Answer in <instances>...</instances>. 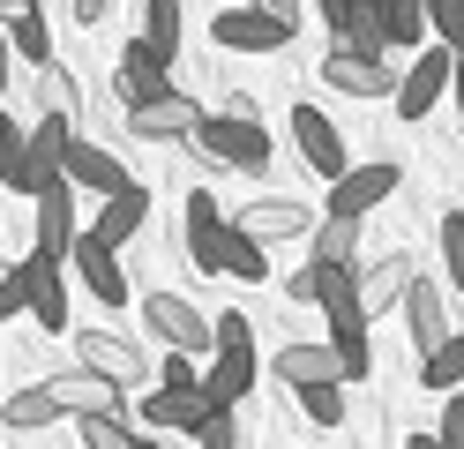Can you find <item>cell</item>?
Here are the masks:
<instances>
[{"instance_id":"obj_18","label":"cell","mask_w":464,"mask_h":449,"mask_svg":"<svg viewBox=\"0 0 464 449\" xmlns=\"http://www.w3.org/2000/svg\"><path fill=\"white\" fill-rule=\"evenodd\" d=\"M270 375L293 382V397H300V389H330V382H344V359H337V345H277Z\"/></svg>"},{"instance_id":"obj_39","label":"cell","mask_w":464,"mask_h":449,"mask_svg":"<svg viewBox=\"0 0 464 449\" xmlns=\"http://www.w3.org/2000/svg\"><path fill=\"white\" fill-rule=\"evenodd\" d=\"M23 150H31V128H23V120H0V172H15Z\"/></svg>"},{"instance_id":"obj_6","label":"cell","mask_w":464,"mask_h":449,"mask_svg":"<svg viewBox=\"0 0 464 449\" xmlns=\"http://www.w3.org/2000/svg\"><path fill=\"white\" fill-rule=\"evenodd\" d=\"M293 30H300V8H225V15H210V38L232 45V53H277Z\"/></svg>"},{"instance_id":"obj_14","label":"cell","mask_w":464,"mask_h":449,"mask_svg":"<svg viewBox=\"0 0 464 449\" xmlns=\"http://www.w3.org/2000/svg\"><path fill=\"white\" fill-rule=\"evenodd\" d=\"M68 188H91L98 202H121L128 188H142V180L112 158V150H98L91 135H75V150H68Z\"/></svg>"},{"instance_id":"obj_19","label":"cell","mask_w":464,"mask_h":449,"mask_svg":"<svg viewBox=\"0 0 464 449\" xmlns=\"http://www.w3.org/2000/svg\"><path fill=\"white\" fill-rule=\"evenodd\" d=\"M68 262H75V278H82V292H91V299H105V307H128V269H121V255H112V248H98V239L82 232Z\"/></svg>"},{"instance_id":"obj_1","label":"cell","mask_w":464,"mask_h":449,"mask_svg":"<svg viewBox=\"0 0 464 449\" xmlns=\"http://www.w3.org/2000/svg\"><path fill=\"white\" fill-rule=\"evenodd\" d=\"M188 262L195 269H225V278H240V285H263L270 278V248H255V239L232 225L202 188L188 195Z\"/></svg>"},{"instance_id":"obj_31","label":"cell","mask_w":464,"mask_h":449,"mask_svg":"<svg viewBox=\"0 0 464 449\" xmlns=\"http://www.w3.org/2000/svg\"><path fill=\"white\" fill-rule=\"evenodd\" d=\"M420 382H427V389H457V382H464V329H457L434 359H420Z\"/></svg>"},{"instance_id":"obj_15","label":"cell","mask_w":464,"mask_h":449,"mask_svg":"<svg viewBox=\"0 0 464 449\" xmlns=\"http://www.w3.org/2000/svg\"><path fill=\"white\" fill-rule=\"evenodd\" d=\"M232 225H240V232L255 239V248H277V239H300V232H314V210H307V202H293V195H263V202H247Z\"/></svg>"},{"instance_id":"obj_43","label":"cell","mask_w":464,"mask_h":449,"mask_svg":"<svg viewBox=\"0 0 464 449\" xmlns=\"http://www.w3.org/2000/svg\"><path fill=\"white\" fill-rule=\"evenodd\" d=\"M450 90H457V120H464V60H457V83Z\"/></svg>"},{"instance_id":"obj_11","label":"cell","mask_w":464,"mask_h":449,"mask_svg":"<svg viewBox=\"0 0 464 449\" xmlns=\"http://www.w3.org/2000/svg\"><path fill=\"white\" fill-rule=\"evenodd\" d=\"M450 83H457V53H420L412 68H404V90H397V120H434V105L450 98Z\"/></svg>"},{"instance_id":"obj_16","label":"cell","mask_w":464,"mask_h":449,"mask_svg":"<svg viewBox=\"0 0 464 449\" xmlns=\"http://www.w3.org/2000/svg\"><path fill=\"white\" fill-rule=\"evenodd\" d=\"M323 23L337 30V53H360V60H390V30H382V8L323 0Z\"/></svg>"},{"instance_id":"obj_28","label":"cell","mask_w":464,"mask_h":449,"mask_svg":"<svg viewBox=\"0 0 464 449\" xmlns=\"http://www.w3.org/2000/svg\"><path fill=\"white\" fill-rule=\"evenodd\" d=\"M382 30H390V45H420L434 23H427L420 0H382Z\"/></svg>"},{"instance_id":"obj_21","label":"cell","mask_w":464,"mask_h":449,"mask_svg":"<svg viewBox=\"0 0 464 449\" xmlns=\"http://www.w3.org/2000/svg\"><path fill=\"white\" fill-rule=\"evenodd\" d=\"M412 285H420L412 255H390V262L360 269V315H390V307H404V299H412Z\"/></svg>"},{"instance_id":"obj_29","label":"cell","mask_w":464,"mask_h":449,"mask_svg":"<svg viewBox=\"0 0 464 449\" xmlns=\"http://www.w3.org/2000/svg\"><path fill=\"white\" fill-rule=\"evenodd\" d=\"M314 262H360V225L323 218V225H314Z\"/></svg>"},{"instance_id":"obj_41","label":"cell","mask_w":464,"mask_h":449,"mask_svg":"<svg viewBox=\"0 0 464 449\" xmlns=\"http://www.w3.org/2000/svg\"><path fill=\"white\" fill-rule=\"evenodd\" d=\"M285 292H293V299H300V307H314V299H323V278H314V262H307V269H300V278H293V285H285Z\"/></svg>"},{"instance_id":"obj_33","label":"cell","mask_w":464,"mask_h":449,"mask_svg":"<svg viewBox=\"0 0 464 449\" xmlns=\"http://www.w3.org/2000/svg\"><path fill=\"white\" fill-rule=\"evenodd\" d=\"M38 98H45V120H68V128H75V83H68V68H45L38 75Z\"/></svg>"},{"instance_id":"obj_22","label":"cell","mask_w":464,"mask_h":449,"mask_svg":"<svg viewBox=\"0 0 464 449\" xmlns=\"http://www.w3.org/2000/svg\"><path fill=\"white\" fill-rule=\"evenodd\" d=\"M142 419H150V434H202V419H210V389H150L142 397Z\"/></svg>"},{"instance_id":"obj_12","label":"cell","mask_w":464,"mask_h":449,"mask_svg":"<svg viewBox=\"0 0 464 449\" xmlns=\"http://www.w3.org/2000/svg\"><path fill=\"white\" fill-rule=\"evenodd\" d=\"M285 120H293V142H300V158H307V165H314V172H323L330 188H337V180L353 172V165H344V135H337V120H330L323 105H293Z\"/></svg>"},{"instance_id":"obj_3","label":"cell","mask_w":464,"mask_h":449,"mask_svg":"<svg viewBox=\"0 0 464 449\" xmlns=\"http://www.w3.org/2000/svg\"><path fill=\"white\" fill-rule=\"evenodd\" d=\"M188 150H195V158H210V165H225V172H270V135H263V120H225V112H210Z\"/></svg>"},{"instance_id":"obj_38","label":"cell","mask_w":464,"mask_h":449,"mask_svg":"<svg viewBox=\"0 0 464 449\" xmlns=\"http://www.w3.org/2000/svg\"><path fill=\"white\" fill-rule=\"evenodd\" d=\"M442 255H450V285L464 292V210H450V218H442Z\"/></svg>"},{"instance_id":"obj_4","label":"cell","mask_w":464,"mask_h":449,"mask_svg":"<svg viewBox=\"0 0 464 449\" xmlns=\"http://www.w3.org/2000/svg\"><path fill=\"white\" fill-rule=\"evenodd\" d=\"M210 389L218 405H240L247 389H255V329H247V315H218V359H210Z\"/></svg>"},{"instance_id":"obj_34","label":"cell","mask_w":464,"mask_h":449,"mask_svg":"<svg viewBox=\"0 0 464 449\" xmlns=\"http://www.w3.org/2000/svg\"><path fill=\"white\" fill-rule=\"evenodd\" d=\"M300 419H307V427H337V419H344V382H330V389H300Z\"/></svg>"},{"instance_id":"obj_20","label":"cell","mask_w":464,"mask_h":449,"mask_svg":"<svg viewBox=\"0 0 464 449\" xmlns=\"http://www.w3.org/2000/svg\"><path fill=\"white\" fill-rule=\"evenodd\" d=\"M404 322H412V345L434 359V352H442L450 337H457V329H450V285H412V299H404Z\"/></svg>"},{"instance_id":"obj_26","label":"cell","mask_w":464,"mask_h":449,"mask_svg":"<svg viewBox=\"0 0 464 449\" xmlns=\"http://www.w3.org/2000/svg\"><path fill=\"white\" fill-rule=\"evenodd\" d=\"M8 45L31 60L38 75H45V68H61V60H53V30H45V15H38V8H15V15H8Z\"/></svg>"},{"instance_id":"obj_2","label":"cell","mask_w":464,"mask_h":449,"mask_svg":"<svg viewBox=\"0 0 464 449\" xmlns=\"http://www.w3.org/2000/svg\"><path fill=\"white\" fill-rule=\"evenodd\" d=\"M0 315H38V329H68V285H61V262H15L0 278Z\"/></svg>"},{"instance_id":"obj_9","label":"cell","mask_w":464,"mask_h":449,"mask_svg":"<svg viewBox=\"0 0 464 449\" xmlns=\"http://www.w3.org/2000/svg\"><path fill=\"white\" fill-rule=\"evenodd\" d=\"M172 60L150 45V38H135L128 53H121V68H112V90H121V105L128 112H142V105H158V98H172Z\"/></svg>"},{"instance_id":"obj_27","label":"cell","mask_w":464,"mask_h":449,"mask_svg":"<svg viewBox=\"0 0 464 449\" xmlns=\"http://www.w3.org/2000/svg\"><path fill=\"white\" fill-rule=\"evenodd\" d=\"M53 419H68L61 405H53V389H15L8 405H0V427H15V434H31V427H53Z\"/></svg>"},{"instance_id":"obj_5","label":"cell","mask_w":464,"mask_h":449,"mask_svg":"<svg viewBox=\"0 0 464 449\" xmlns=\"http://www.w3.org/2000/svg\"><path fill=\"white\" fill-rule=\"evenodd\" d=\"M142 315H150V337L165 345V352H210L218 345V322L195 307V299H180V292H150V299H135Z\"/></svg>"},{"instance_id":"obj_35","label":"cell","mask_w":464,"mask_h":449,"mask_svg":"<svg viewBox=\"0 0 464 449\" xmlns=\"http://www.w3.org/2000/svg\"><path fill=\"white\" fill-rule=\"evenodd\" d=\"M427 23H434V38H442V53L464 60V0H427Z\"/></svg>"},{"instance_id":"obj_42","label":"cell","mask_w":464,"mask_h":449,"mask_svg":"<svg viewBox=\"0 0 464 449\" xmlns=\"http://www.w3.org/2000/svg\"><path fill=\"white\" fill-rule=\"evenodd\" d=\"M404 449H450L442 434H412V442H404Z\"/></svg>"},{"instance_id":"obj_10","label":"cell","mask_w":464,"mask_h":449,"mask_svg":"<svg viewBox=\"0 0 464 449\" xmlns=\"http://www.w3.org/2000/svg\"><path fill=\"white\" fill-rule=\"evenodd\" d=\"M323 83L344 90V98H397L404 90V68L397 60H360V53H323Z\"/></svg>"},{"instance_id":"obj_25","label":"cell","mask_w":464,"mask_h":449,"mask_svg":"<svg viewBox=\"0 0 464 449\" xmlns=\"http://www.w3.org/2000/svg\"><path fill=\"white\" fill-rule=\"evenodd\" d=\"M330 345H337V359H344V382H367V375H374V352H367V315H360V307L330 315Z\"/></svg>"},{"instance_id":"obj_36","label":"cell","mask_w":464,"mask_h":449,"mask_svg":"<svg viewBox=\"0 0 464 449\" xmlns=\"http://www.w3.org/2000/svg\"><path fill=\"white\" fill-rule=\"evenodd\" d=\"M158 382H165V389H180V397H188V389H202L210 375L195 367V352H165V367H158Z\"/></svg>"},{"instance_id":"obj_30","label":"cell","mask_w":464,"mask_h":449,"mask_svg":"<svg viewBox=\"0 0 464 449\" xmlns=\"http://www.w3.org/2000/svg\"><path fill=\"white\" fill-rule=\"evenodd\" d=\"M82 449H158V434H135L128 419H82Z\"/></svg>"},{"instance_id":"obj_23","label":"cell","mask_w":464,"mask_h":449,"mask_svg":"<svg viewBox=\"0 0 464 449\" xmlns=\"http://www.w3.org/2000/svg\"><path fill=\"white\" fill-rule=\"evenodd\" d=\"M142 225H150V188H128L121 202H98V218H91V239H98V248H112V255H121L128 239L142 232Z\"/></svg>"},{"instance_id":"obj_32","label":"cell","mask_w":464,"mask_h":449,"mask_svg":"<svg viewBox=\"0 0 464 449\" xmlns=\"http://www.w3.org/2000/svg\"><path fill=\"white\" fill-rule=\"evenodd\" d=\"M142 38L172 60V53H180V8H172V0H150V8H142Z\"/></svg>"},{"instance_id":"obj_24","label":"cell","mask_w":464,"mask_h":449,"mask_svg":"<svg viewBox=\"0 0 464 449\" xmlns=\"http://www.w3.org/2000/svg\"><path fill=\"white\" fill-rule=\"evenodd\" d=\"M75 188H53L45 202H38V239H31V255H45V262H61V255H75Z\"/></svg>"},{"instance_id":"obj_17","label":"cell","mask_w":464,"mask_h":449,"mask_svg":"<svg viewBox=\"0 0 464 449\" xmlns=\"http://www.w3.org/2000/svg\"><path fill=\"white\" fill-rule=\"evenodd\" d=\"M202 120H210V112H202L195 98H180V90H172V98L128 112V128H135L142 142H195V135H202Z\"/></svg>"},{"instance_id":"obj_8","label":"cell","mask_w":464,"mask_h":449,"mask_svg":"<svg viewBox=\"0 0 464 449\" xmlns=\"http://www.w3.org/2000/svg\"><path fill=\"white\" fill-rule=\"evenodd\" d=\"M75 367H91V375H105V382H142L150 375V359H142V345L135 337H121V329H75Z\"/></svg>"},{"instance_id":"obj_37","label":"cell","mask_w":464,"mask_h":449,"mask_svg":"<svg viewBox=\"0 0 464 449\" xmlns=\"http://www.w3.org/2000/svg\"><path fill=\"white\" fill-rule=\"evenodd\" d=\"M202 449H240V427H232V405H218L210 397V419H202V434H195Z\"/></svg>"},{"instance_id":"obj_40","label":"cell","mask_w":464,"mask_h":449,"mask_svg":"<svg viewBox=\"0 0 464 449\" xmlns=\"http://www.w3.org/2000/svg\"><path fill=\"white\" fill-rule=\"evenodd\" d=\"M434 434H442L450 449H464V397H450V412H442V427H434Z\"/></svg>"},{"instance_id":"obj_13","label":"cell","mask_w":464,"mask_h":449,"mask_svg":"<svg viewBox=\"0 0 464 449\" xmlns=\"http://www.w3.org/2000/svg\"><path fill=\"white\" fill-rule=\"evenodd\" d=\"M45 389H53V405H61L68 419H121V382H105L91 367H61Z\"/></svg>"},{"instance_id":"obj_7","label":"cell","mask_w":464,"mask_h":449,"mask_svg":"<svg viewBox=\"0 0 464 449\" xmlns=\"http://www.w3.org/2000/svg\"><path fill=\"white\" fill-rule=\"evenodd\" d=\"M404 188V165H390V158H374V165H353L330 188V218H344V225H360L367 210H382L390 195Z\"/></svg>"}]
</instances>
